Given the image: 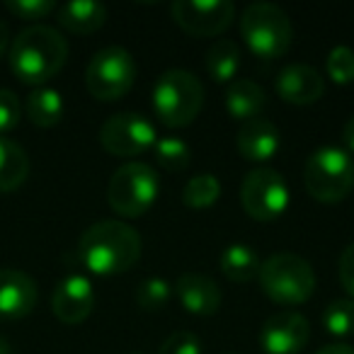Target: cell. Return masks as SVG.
I'll return each instance as SVG.
<instances>
[{"instance_id":"cell-5","label":"cell","mask_w":354,"mask_h":354,"mask_svg":"<svg viewBox=\"0 0 354 354\" xmlns=\"http://www.w3.org/2000/svg\"><path fill=\"white\" fill-rule=\"evenodd\" d=\"M257 279L267 299L279 306H301L315 291L313 267L294 252H274L262 260Z\"/></svg>"},{"instance_id":"cell-29","label":"cell","mask_w":354,"mask_h":354,"mask_svg":"<svg viewBox=\"0 0 354 354\" xmlns=\"http://www.w3.org/2000/svg\"><path fill=\"white\" fill-rule=\"evenodd\" d=\"M6 8L10 15H15L17 20H25V22L44 20V17H49L56 10V6L51 0H8Z\"/></svg>"},{"instance_id":"cell-36","label":"cell","mask_w":354,"mask_h":354,"mask_svg":"<svg viewBox=\"0 0 354 354\" xmlns=\"http://www.w3.org/2000/svg\"><path fill=\"white\" fill-rule=\"evenodd\" d=\"M0 354H15V352H12V347H10V342H8V339H3V337H0Z\"/></svg>"},{"instance_id":"cell-30","label":"cell","mask_w":354,"mask_h":354,"mask_svg":"<svg viewBox=\"0 0 354 354\" xmlns=\"http://www.w3.org/2000/svg\"><path fill=\"white\" fill-rule=\"evenodd\" d=\"M22 122V104L12 90L0 88V136L15 131Z\"/></svg>"},{"instance_id":"cell-17","label":"cell","mask_w":354,"mask_h":354,"mask_svg":"<svg viewBox=\"0 0 354 354\" xmlns=\"http://www.w3.org/2000/svg\"><path fill=\"white\" fill-rule=\"evenodd\" d=\"M236 146H238V153H241L245 160L267 162L277 156V151H279V146H281L279 129L262 117L243 122L241 129H238Z\"/></svg>"},{"instance_id":"cell-20","label":"cell","mask_w":354,"mask_h":354,"mask_svg":"<svg viewBox=\"0 0 354 354\" xmlns=\"http://www.w3.org/2000/svg\"><path fill=\"white\" fill-rule=\"evenodd\" d=\"M30 175V156L10 136H0V194L15 192Z\"/></svg>"},{"instance_id":"cell-16","label":"cell","mask_w":354,"mask_h":354,"mask_svg":"<svg viewBox=\"0 0 354 354\" xmlns=\"http://www.w3.org/2000/svg\"><path fill=\"white\" fill-rule=\"evenodd\" d=\"M183 304V308L192 315H209L218 313L223 304V296H221V289L218 284L207 274H199V272H187L177 279L175 289H172Z\"/></svg>"},{"instance_id":"cell-32","label":"cell","mask_w":354,"mask_h":354,"mask_svg":"<svg viewBox=\"0 0 354 354\" xmlns=\"http://www.w3.org/2000/svg\"><path fill=\"white\" fill-rule=\"evenodd\" d=\"M337 277H339V284H342V289L354 299V243L344 248L342 255H339Z\"/></svg>"},{"instance_id":"cell-15","label":"cell","mask_w":354,"mask_h":354,"mask_svg":"<svg viewBox=\"0 0 354 354\" xmlns=\"http://www.w3.org/2000/svg\"><path fill=\"white\" fill-rule=\"evenodd\" d=\"M39 301L37 281L22 270H0V320L25 318Z\"/></svg>"},{"instance_id":"cell-3","label":"cell","mask_w":354,"mask_h":354,"mask_svg":"<svg viewBox=\"0 0 354 354\" xmlns=\"http://www.w3.org/2000/svg\"><path fill=\"white\" fill-rule=\"evenodd\" d=\"M204 107V85L194 73L170 68L153 85V112L167 129H185Z\"/></svg>"},{"instance_id":"cell-25","label":"cell","mask_w":354,"mask_h":354,"mask_svg":"<svg viewBox=\"0 0 354 354\" xmlns=\"http://www.w3.org/2000/svg\"><path fill=\"white\" fill-rule=\"evenodd\" d=\"M156 151V160L162 170L167 172H183L189 167V160H192V153H189V146L183 141V138L175 136H162L156 141L153 146Z\"/></svg>"},{"instance_id":"cell-6","label":"cell","mask_w":354,"mask_h":354,"mask_svg":"<svg viewBox=\"0 0 354 354\" xmlns=\"http://www.w3.org/2000/svg\"><path fill=\"white\" fill-rule=\"evenodd\" d=\"M306 189L323 204H337L354 189V158L339 146H323L310 153L304 167Z\"/></svg>"},{"instance_id":"cell-13","label":"cell","mask_w":354,"mask_h":354,"mask_svg":"<svg viewBox=\"0 0 354 354\" xmlns=\"http://www.w3.org/2000/svg\"><path fill=\"white\" fill-rule=\"evenodd\" d=\"M54 315L66 325H78L90 318L95 308V289L93 281L83 274H68L61 279L51 296Z\"/></svg>"},{"instance_id":"cell-26","label":"cell","mask_w":354,"mask_h":354,"mask_svg":"<svg viewBox=\"0 0 354 354\" xmlns=\"http://www.w3.org/2000/svg\"><path fill=\"white\" fill-rule=\"evenodd\" d=\"M323 328L333 337H349L354 335V301L335 299L323 310Z\"/></svg>"},{"instance_id":"cell-28","label":"cell","mask_w":354,"mask_h":354,"mask_svg":"<svg viewBox=\"0 0 354 354\" xmlns=\"http://www.w3.org/2000/svg\"><path fill=\"white\" fill-rule=\"evenodd\" d=\"M328 78L337 85L354 83V51L349 46H335L325 59Z\"/></svg>"},{"instance_id":"cell-34","label":"cell","mask_w":354,"mask_h":354,"mask_svg":"<svg viewBox=\"0 0 354 354\" xmlns=\"http://www.w3.org/2000/svg\"><path fill=\"white\" fill-rule=\"evenodd\" d=\"M315 354H354V347H349V344H325L323 349H318Z\"/></svg>"},{"instance_id":"cell-27","label":"cell","mask_w":354,"mask_h":354,"mask_svg":"<svg viewBox=\"0 0 354 354\" xmlns=\"http://www.w3.org/2000/svg\"><path fill=\"white\" fill-rule=\"evenodd\" d=\"M172 286L167 284L165 279H160V277H151V279L141 281L136 289V306L141 310H146V313H158V310H162L167 304H170L172 299Z\"/></svg>"},{"instance_id":"cell-22","label":"cell","mask_w":354,"mask_h":354,"mask_svg":"<svg viewBox=\"0 0 354 354\" xmlns=\"http://www.w3.org/2000/svg\"><path fill=\"white\" fill-rule=\"evenodd\" d=\"M204 66H207V73L214 83L231 85L236 80L238 71H241V49L231 39L214 41L204 54Z\"/></svg>"},{"instance_id":"cell-11","label":"cell","mask_w":354,"mask_h":354,"mask_svg":"<svg viewBox=\"0 0 354 354\" xmlns=\"http://www.w3.org/2000/svg\"><path fill=\"white\" fill-rule=\"evenodd\" d=\"M170 12L175 25L192 37H218L236 20L231 0H177Z\"/></svg>"},{"instance_id":"cell-21","label":"cell","mask_w":354,"mask_h":354,"mask_svg":"<svg viewBox=\"0 0 354 354\" xmlns=\"http://www.w3.org/2000/svg\"><path fill=\"white\" fill-rule=\"evenodd\" d=\"M260 257L245 243H233L218 257V267H221L223 277L236 284H248V281L257 279L260 274Z\"/></svg>"},{"instance_id":"cell-1","label":"cell","mask_w":354,"mask_h":354,"mask_svg":"<svg viewBox=\"0 0 354 354\" xmlns=\"http://www.w3.org/2000/svg\"><path fill=\"white\" fill-rule=\"evenodd\" d=\"M68 61V41L59 30L46 25H32L22 30L8 49V64L15 78L25 85L44 88L61 73Z\"/></svg>"},{"instance_id":"cell-12","label":"cell","mask_w":354,"mask_h":354,"mask_svg":"<svg viewBox=\"0 0 354 354\" xmlns=\"http://www.w3.org/2000/svg\"><path fill=\"white\" fill-rule=\"evenodd\" d=\"M310 339V323L296 310H281L265 320L260 344L267 354H299Z\"/></svg>"},{"instance_id":"cell-18","label":"cell","mask_w":354,"mask_h":354,"mask_svg":"<svg viewBox=\"0 0 354 354\" xmlns=\"http://www.w3.org/2000/svg\"><path fill=\"white\" fill-rule=\"evenodd\" d=\"M56 20L71 35H93L107 22V8L95 0H73L56 8Z\"/></svg>"},{"instance_id":"cell-10","label":"cell","mask_w":354,"mask_h":354,"mask_svg":"<svg viewBox=\"0 0 354 354\" xmlns=\"http://www.w3.org/2000/svg\"><path fill=\"white\" fill-rule=\"evenodd\" d=\"M158 141V131L143 114L119 112L100 127V143L114 158H133L151 151Z\"/></svg>"},{"instance_id":"cell-24","label":"cell","mask_w":354,"mask_h":354,"mask_svg":"<svg viewBox=\"0 0 354 354\" xmlns=\"http://www.w3.org/2000/svg\"><path fill=\"white\" fill-rule=\"evenodd\" d=\"M221 197V183L212 172H202L187 180L183 189V204L189 209H209Z\"/></svg>"},{"instance_id":"cell-4","label":"cell","mask_w":354,"mask_h":354,"mask_svg":"<svg viewBox=\"0 0 354 354\" xmlns=\"http://www.w3.org/2000/svg\"><path fill=\"white\" fill-rule=\"evenodd\" d=\"M241 37L257 59H281L294 44V25L274 3H252L241 15Z\"/></svg>"},{"instance_id":"cell-2","label":"cell","mask_w":354,"mask_h":354,"mask_svg":"<svg viewBox=\"0 0 354 354\" xmlns=\"http://www.w3.org/2000/svg\"><path fill=\"white\" fill-rule=\"evenodd\" d=\"M78 257L95 277L124 274L141 257V236L124 221H97L80 236Z\"/></svg>"},{"instance_id":"cell-8","label":"cell","mask_w":354,"mask_h":354,"mask_svg":"<svg viewBox=\"0 0 354 354\" xmlns=\"http://www.w3.org/2000/svg\"><path fill=\"white\" fill-rule=\"evenodd\" d=\"M136 64L124 46H104L85 68V88L100 102H114L133 88Z\"/></svg>"},{"instance_id":"cell-33","label":"cell","mask_w":354,"mask_h":354,"mask_svg":"<svg viewBox=\"0 0 354 354\" xmlns=\"http://www.w3.org/2000/svg\"><path fill=\"white\" fill-rule=\"evenodd\" d=\"M342 146H344V151L354 158V114L347 119V124L342 127Z\"/></svg>"},{"instance_id":"cell-14","label":"cell","mask_w":354,"mask_h":354,"mask_svg":"<svg viewBox=\"0 0 354 354\" xmlns=\"http://www.w3.org/2000/svg\"><path fill=\"white\" fill-rule=\"evenodd\" d=\"M274 90L284 102L306 107V104L318 102L325 95V78L306 64H289L277 75Z\"/></svg>"},{"instance_id":"cell-7","label":"cell","mask_w":354,"mask_h":354,"mask_svg":"<svg viewBox=\"0 0 354 354\" xmlns=\"http://www.w3.org/2000/svg\"><path fill=\"white\" fill-rule=\"evenodd\" d=\"M160 194V177L148 162L131 160L114 170L107 185V202L122 218H138L151 212Z\"/></svg>"},{"instance_id":"cell-23","label":"cell","mask_w":354,"mask_h":354,"mask_svg":"<svg viewBox=\"0 0 354 354\" xmlns=\"http://www.w3.org/2000/svg\"><path fill=\"white\" fill-rule=\"evenodd\" d=\"M27 117L35 127L51 129L64 119V97L54 88H37L27 95Z\"/></svg>"},{"instance_id":"cell-9","label":"cell","mask_w":354,"mask_h":354,"mask_svg":"<svg viewBox=\"0 0 354 354\" xmlns=\"http://www.w3.org/2000/svg\"><path fill=\"white\" fill-rule=\"evenodd\" d=\"M241 207L252 221H274L289 207V185L281 172L255 167L241 183Z\"/></svg>"},{"instance_id":"cell-35","label":"cell","mask_w":354,"mask_h":354,"mask_svg":"<svg viewBox=\"0 0 354 354\" xmlns=\"http://www.w3.org/2000/svg\"><path fill=\"white\" fill-rule=\"evenodd\" d=\"M10 49V32H8V25L3 20H0V59H3V54Z\"/></svg>"},{"instance_id":"cell-19","label":"cell","mask_w":354,"mask_h":354,"mask_svg":"<svg viewBox=\"0 0 354 354\" xmlns=\"http://www.w3.org/2000/svg\"><path fill=\"white\" fill-rule=\"evenodd\" d=\"M267 104V95L255 80L236 78L226 88V109L236 122H250L262 114Z\"/></svg>"},{"instance_id":"cell-31","label":"cell","mask_w":354,"mask_h":354,"mask_svg":"<svg viewBox=\"0 0 354 354\" xmlns=\"http://www.w3.org/2000/svg\"><path fill=\"white\" fill-rule=\"evenodd\" d=\"M204 344L194 333H172L160 344L158 354H202Z\"/></svg>"}]
</instances>
